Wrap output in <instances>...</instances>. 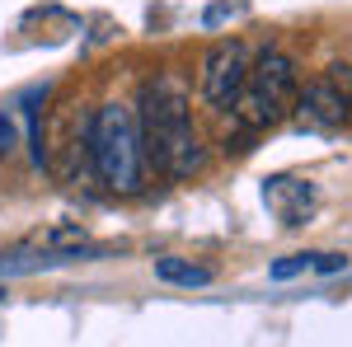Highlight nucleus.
I'll return each instance as SVG.
<instances>
[{"instance_id": "nucleus-7", "label": "nucleus", "mask_w": 352, "mask_h": 347, "mask_svg": "<svg viewBox=\"0 0 352 347\" xmlns=\"http://www.w3.org/2000/svg\"><path fill=\"white\" fill-rule=\"evenodd\" d=\"M155 277L160 282H174V287H212V267H202V263H188V258H160L155 263Z\"/></svg>"}, {"instance_id": "nucleus-8", "label": "nucleus", "mask_w": 352, "mask_h": 347, "mask_svg": "<svg viewBox=\"0 0 352 347\" xmlns=\"http://www.w3.org/2000/svg\"><path fill=\"white\" fill-rule=\"evenodd\" d=\"M296 272H315V254H292L287 263L272 267V277H277V282H287V277H296Z\"/></svg>"}, {"instance_id": "nucleus-9", "label": "nucleus", "mask_w": 352, "mask_h": 347, "mask_svg": "<svg viewBox=\"0 0 352 347\" xmlns=\"http://www.w3.org/2000/svg\"><path fill=\"white\" fill-rule=\"evenodd\" d=\"M10 146H14V122L0 113V155H10Z\"/></svg>"}, {"instance_id": "nucleus-4", "label": "nucleus", "mask_w": 352, "mask_h": 347, "mask_svg": "<svg viewBox=\"0 0 352 347\" xmlns=\"http://www.w3.org/2000/svg\"><path fill=\"white\" fill-rule=\"evenodd\" d=\"M292 113L310 132H338L352 117V66H329L324 76H315L296 94Z\"/></svg>"}, {"instance_id": "nucleus-5", "label": "nucleus", "mask_w": 352, "mask_h": 347, "mask_svg": "<svg viewBox=\"0 0 352 347\" xmlns=\"http://www.w3.org/2000/svg\"><path fill=\"white\" fill-rule=\"evenodd\" d=\"M244 76H249V52H244V43H217L207 61H202V99L212 108H235L244 89Z\"/></svg>"}, {"instance_id": "nucleus-3", "label": "nucleus", "mask_w": 352, "mask_h": 347, "mask_svg": "<svg viewBox=\"0 0 352 347\" xmlns=\"http://www.w3.org/2000/svg\"><path fill=\"white\" fill-rule=\"evenodd\" d=\"M296 94H300L296 61L287 52H263L258 61H249L244 89H240V99H235V117H240L244 132H268V127L292 117Z\"/></svg>"}, {"instance_id": "nucleus-10", "label": "nucleus", "mask_w": 352, "mask_h": 347, "mask_svg": "<svg viewBox=\"0 0 352 347\" xmlns=\"http://www.w3.org/2000/svg\"><path fill=\"white\" fill-rule=\"evenodd\" d=\"M0 300H5V291H0Z\"/></svg>"}, {"instance_id": "nucleus-1", "label": "nucleus", "mask_w": 352, "mask_h": 347, "mask_svg": "<svg viewBox=\"0 0 352 347\" xmlns=\"http://www.w3.org/2000/svg\"><path fill=\"white\" fill-rule=\"evenodd\" d=\"M136 127H141L146 164H155V174H164V179H192L207 164V146H202L197 122H192V104L184 80L155 76V80L141 85Z\"/></svg>"}, {"instance_id": "nucleus-6", "label": "nucleus", "mask_w": 352, "mask_h": 347, "mask_svg": "<svg viewBox=\"0 0 352 347\" xmlns=\"http://www.w3.org/2000/svg\"><path fill=\"white\" fill-rule=\"evenodd\" d=\"M263 197L277 207V216H282L287 225H300V216L310 212V188L296 183V179H272V183L263 188Z\"/></svg>"}, {"instance_id": "nucleus-2", "label": "nucleus", "mask_w": 352, "mask_h": 347, "mask_svg": "<svg viewBox=\"0 0 352 347\" xmlns=\"http://www.w3.org/2000/svg\"><path fill=\"white\" fill-rule=\"evenodd\" d=\"M89 164L99 174V183L118 192V197H132L146 183V150H141V127H136V113L122 104H104L89 122Z\"/></svg>"}]
</instances>
